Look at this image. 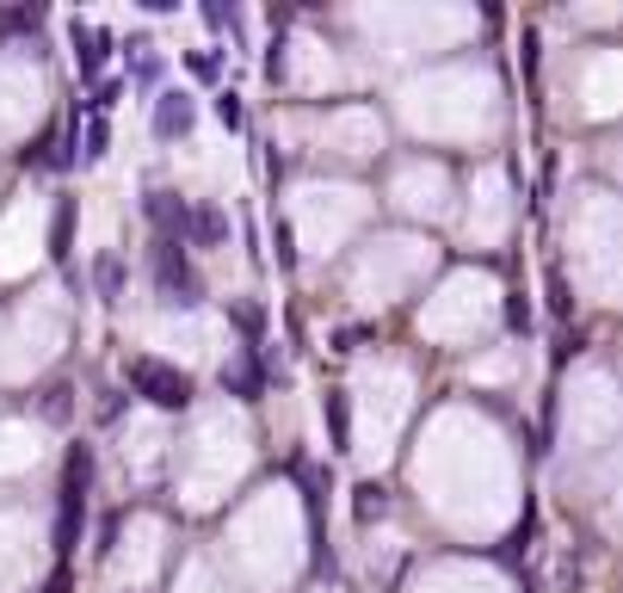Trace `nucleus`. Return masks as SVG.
I'll return each mask as SVG.
<instances>
[{
    "label": "nucleus",
    "instance_id": "obj_20",
    "mask_svg": "<svg viewBox=\"0 0 623 593\" xmlns=\"http://www.w3.org/2000/svg\"><path fill=\"white\" fill-rule=\"evenodd\" d=\"M507 322H512V328H525V322H531V309H525V297H512V304H507Z\"/></svg>",
    "mask_w": 623,
    "mask_h": 593
},
{
    "label": "nucleus",
    "instance_id": "obj_16",
    "mask_svg": "<svg viewBox=\"0 0 623 593\" xmlns=\"http://www.w3.org/2000/svg\"><path fill=\"white\" fill-rule=\"evenodd\" d=\"M216 118H223V131H241V99H235V94H216Z\"/></svg>",
    "mask_w": 623,
    "mask_h": 593
},
{
    "label": "nucleus",
    "instance_id": "obj_15",
    "mask_svg": "<svg viewBox=\"0 0 623 593\" xmlns=\"http://www.w3.org/2000/svg\"><path fill=\"white\" fill-rule=\"evenodd\" d=\"M272 254H278V267H297V235H290V223H272Z\"/></svg>",
    "mask_w": 623,
    "mask_h": 593
},
{
    "label": "nucleus",
    "instance_id": "obj_11",
    "mask_svg": "<svg viewBox=\"0 0 623 593\" xmlns=\"http://www.w3.org/2000/svg\"><path fill=\"white\" fill-rule=\"evenodd\" d=\"M105 143H112V124H105V118H94L75 149H80V161H105Z\"/></svg>",
    "mask_w": 623,
    "mask_h": 593
},
{
    "label": "nucleus",
    "instance_id": "obj_1",
    "mask_svg": "<svg viewBox=\"0 0 623 593\" xmlns=\"http://www.w3.org/2000/svg\"><path fill=\"white\" fill-rule=\"evenodd\" d=\"M154 279H161V304L167 309H198L204 304V279L191 272V260H186V248L179 242H154Z\"/></svg>",
    "mask_w": 623,
    "mask_h": 593
},
{
    "label": "nucleus",
    "instance_id": "obj_17",
    "mask_svg": "<svg viewBox=\"0 0 623 593\" xmlns=\"http://www.w3.org/2000/svg\"><path fill=\"white\" fill-rule=\"evenodd\" d=\"M265 75H272V81H278V75H284V38H278V44H272V50H265Z\"/></svg>",
    "mask_w": 623,
    "mask_h": 593
},
{
    "label": "nucleus",
    "instance_id": "obj_10",
    "mask_svg": "<svg viewBox=\"0 0 623 593\" xmlns=\"http://www.w3.org/2000/svg\"><path fill=\"white\" fill-rule=\"evenodd\" d=\"M327 440H334V452H346V440H352V415H346V396H327Z\"/></svg>",
    "mask_w": 623,
    "mask_h": 593
},
{
    "label": "nucleus",
    "instance_id": "obj_9",
    "mask_svg": "<svg viewBox=\"0 0 623 593\" xmlns=\"http://www.w3.org/2000/svg\"><path fill=\"white\" fill-rule=\"evenodd\" d=\"M68 415H75V390H68V383H50V390H43V421L68 427Z\"/></svg>",
    "mask_w": 623,
    "mask_h": 593
},
{
    "label": "nucleus",
    "instance_id": "obj_4",
    "mask_svg": "<svg viewBox=\"0 0 623 593\" xmlns=\"http://www.w3.org/2000/svg\"><path fill=\"white\" fill-rule=\"evenodd\" d=\"M216 248V242H228V217L216 211V205H198V211H186V230H179V248Z\"/></svg>",
    "mask_w": 623,
    "mask_h": 593
},
{
    "label": "nucleus",
    "instance_id": "obj_3",
    "mask_svg": "<svg viewBox=\"0 0 623 593\" xmlns=\"http://www.w3.org/2000/svg\"><path fill=\"white\" fill-rule=\"evenodd\" d=\"M87 482H94V452L75 445V452H68V477H62V507H57V544L62 551H75L80 507H87Z\"/></svg>",
    "mask_w": 623,
    "mask_h": 593
},
{
    "label": "nucleus",
    "instance_id": "obj_5",
    "mask_svg": "<svg viewBox=\"0 0 623 593\" xmlns=\"http://www.w3.org/2000/svg\"><path fill=\"white\" fill-rule=\"evenodd\" d=\"M191 118H198V106H191L186 94H154V136H186Z\"/></svg>",
    "mask_w": 623,
    "mask_h": 593
},
{
    "label": "nucleus",
    "instance_id": "obj_12",
    "mask_svg": "<svg viewBox=\"0 0 623 593\" xmlns=\"http://www.w3.org/2000/svg\"><path fill=\"white\" fill-rule=\"evenodd\" d=\"M68 230H75V198H62L57 223H50V248H57V260H68Z\"/></svg>",
    "mask_w": 623,
    "mask_h": 593
},
{
    "label": "nucleus",
    "instance_id": "obj_8",
    "mask_svg": "<svg viewBox=\"0 0 623 593\" xmlns=\"http://www.w3.org/2000/svg\"><path fill=\"white\" fill-rule=\"evenodd\" d=\"M260 365H253V359H247V353H241V359H228L223 365V390H228V396H241V403H253V396H260Z\"/></svg>",
    "mask_w": 623,
    "mask_h": 593
},
{
    "label": "nucleus",
    "instance_id": "obj_13",
    "mask_svg": "<svg viewBox=\"0 0 623 593\" xmlns=\"http://www.w3.org/2000/svg\"><path fill=\"white\" fill-rule=\"evenodd\" d=\"M352 514H359L364 526H371V519H383V514H389V495H383L377 482H364V489H359V501H352Z\"/></svg>",
    "mask_w": 623,
    "mask_h": 593
},
{
    "label": "nucleus",
    "instance_id": "obj_14",
    "mask_svg": "<svg viewBox=\"0 0 623 593\" xmlns=\"http://www.w3.org/2000/svg\"><path fill=\"white\" fill-rule=\"evenodd\" d=\"M94 279H99V291H105V297H117V285H124V260H117V254H99Z\"/></svg>",
    "mask_w": 623,
    "mask_h": 593
},
{
    "label": "nucleus",
    "instance_id": "obj_2",
    "mask_svg": "<svg viewBox=\"0 0 623 593\" xmlns=\"http://www.w3.org/2000/svg\"><path fill=\"white\" fill-rule=\"evenodd\" d=\"M124 378H130V390L142 396V403L167 408V415L191 408V378H186V371H173V365H161V359H130Z\"/></svg>",
    "mask_w": 623,
    "mask_h": 593
},
{
    "label": "nucleus",
    "instance_id": "obj_7",
    "mask_svg": "<svg viewBox=\"0 0 623 593\" xmlns=\"http://www.w3.org/2000/svg\"><path fill=\"white\" fill-rule=\"evenodd\" d=\"M105 44H112V32L75 25V62H80V75H99V69H105Z\"/></svg>",
    "mask_w": 623,
    "mask_h": 593
},
{
    "label": "nucleus",
    "instance_id": "obj_18",
    "mask_svg": "<svg viewBox=\"0 0 623 593\" xmlns=\"http://www.w3.org/2000/svg\"><path fill=\"white\" fill-rule=\"evenodd\" d=\"M191 75H198V81H216V57H204V50H198V57H191Z\"/></svg>",
    "mask_w": 623,
    "mask_h": 593
},
{
    "label": "nucleus",
    "instance_id": "obj_6",
    "mask_svg": "<svg viewBox=\"0 0 623 593\" xmlns=\"http://www.w3.org/2000/svg\"><path fill=\"white\" fill-rule=\"evenodd\" d=\"M142 211H149V223L167 235V242H179V230H186V211H191V205H179L173 192H149V198H142Z\"/></svg>",
    "mask_w": 623,
    "mask_h": 593
},
{
    "label": "nucleus",
    "instance_id": "obj_19",
    "mask_svg": "<svg viewBox=\"0 0 623 593\" xmlns=\"http://www.w3.org/2000/svg\"><path fill=\"white\" fill-rule=\"evenodd\" d=\"M154 75H161V62H154V57L136 62V81H142V87H154Z\"/></svg>",
    "mask_w": 623,
    "mask_h": 593
}]
</instances>
